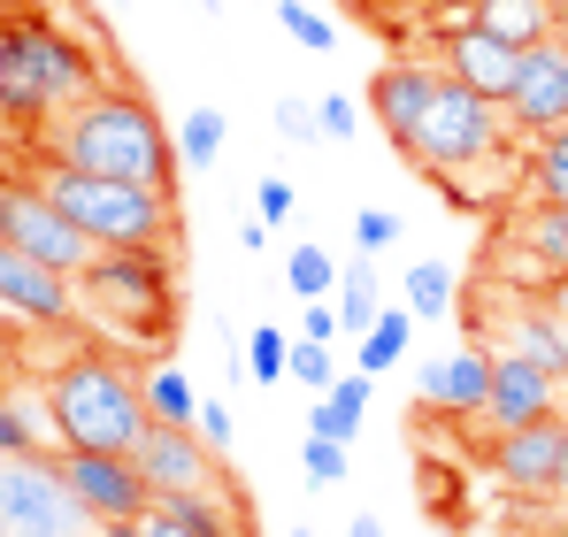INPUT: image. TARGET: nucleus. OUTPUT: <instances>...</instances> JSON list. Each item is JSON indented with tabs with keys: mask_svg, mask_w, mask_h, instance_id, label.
<instances>
[{
	"mask_svg": "<svg viewBox=\"0 0 568 537\" xmlns=\"http://www.w3.org/2000/svg\"><path fill=\"white\" fill-rule=\"evenodd\" d=\"M399 162L415 178H438V184H454L462 170H484V162H507V108L438 70L415 131L399 139Z\"/></svg>",
	"mask_w": 568,
	"mask_h": 537,
	"instance_id": "4",
	"label": "nucleus"
},
{
	"mask_svg": "<svg viewBox=\"0 0 568 537\" xmlns=\"http://www.w3.org/2000/svg\"><path fill=\"white\" fill-rule=\"evenodd\" d=\"M139 392H146V415L154 423H192L200 415V392H192V376L178 361H146L139 368Z\"/></svg>",
	"mask_w": 568,
	"mask_h": 537,
	"instance_id": "20",
	"label": "nucleus"
},
{
	"mask_svg": "<svg viewBox=\"0 0 568 537\" xmlns=\"http://www.w3.org/2000/svg\"><path fill=\"white\" fill-rule=\"evenodd\" d=\"M270 123H277V139H292V146H315V139H323V131H315V100H277Z\"/></svg>",
	"mask_w": 568,
	"mask_h": 537,
	"instance_id": "35",
	"label": "nucleus"
},
{
	"mask_svg": "<svg viewBox=\"0 0 568 537\" xmlns=\"http://www.w3.org/2000/svg\"><path fill=\"white\" fill-rule=\"evenodd\" d=\"M362 415H369V368H354V376H338L331 392H315V407H307V430H315V438H338V446H354V438H362Z\"/></svg>",
	"mask_w": 568,
	"mask_h": 537,
	"instance_id": "18",
	"label": "nucleus"
},
{
	"mask_svg": "<svg viewBox=\"0 0 568 537\" xmlns=\"http://www.w3.org/2000/svg\"><path fill=\"white\" fill-rule=\"evenodd\" d=\"M554 499H568V430H561V492Z\"/></svg>",
	"mask_w": 568,
	"mask_h": 537,
	"instance_id": "43",
	"label": "nucleus"
},
{
	"mask_svg": "<svg viewBox=\"0 0 568 537\" xmlns=\"http://www.w3.org/2000/svg\"><path fill=\"white\" fill-rule=\"evenodd\" d=\"M346 537H384V530L369 523V515H362V523H346Z\"/></svg>",
	"mask_w": 568,
	"mask_h": 537,
	"instance_id": "42",
	"label": "nucleus"
},
{
	"mask_svg": "<svg viewBox=\"0 0 568 537\" xmlns=\"http://www.w3.org/2000/svg\"><path fill=\"white\" fill-rule=\"evenodd\" d=\"M93 537H154L146 523H93Z\"/></svg>",
	"mask_w": 568,
	"mask_h": 537,
	"instance_id": "40",
	"label": "nucleus"
},
{
	"mask_svg": "<svg viewBox=\"0 0 568 537\" xmlns=\"http://www.w3.org/2000/svg\"><path fill=\"white\" fill-rule=\"evenodd\" d=\"M554 537H568V499H561V515H554Z\"/></svg>",
	"mask_w": 568,
	"mask_h": 537,
	"instance_id": "45",
	"label": "nucleus"
},
{
	"mask_svg": "<svg viewBox=\"0 0 568 537\" xmlns=\"http://www.w3.org/2000/svg\"><path fill=\"white\" fill-rule=\"evenodd\" d=\"M499 108H507V131H515V139H546V131H561V123H568V31H546V39L523 47L515 85H507Z\"/></svg>",
	"mask_w": 568,
	"mask_h": 537,
	"instance_id": "8",
	"label": "nucleus"
},
{
	"mask_svg": "<svg viewBox=\"0 0 568 537\" xmlns=\"http://www.w3.org/2000/svg\"><path fill=\"white\" fill-rule=\"evenodd\" d=\"M246 376H254V384H284V376H292V338H284L277 323H262V331L246 338Z\"/></svg>",
	"mask_w": 568,
	"mask_h": 537,
	"instance_id": "29",
	"label": "nucleus"
},
{
	"mask_svg": "<svg viewBox=\"0 0 568 537\" xmlns=\"http://www.w3.org/2000/svg\"><path fill=\"white\" fill-rule=\"evenodd\" d=\"M284 292L292 300H323V292H338V262L323 254V246H292V262H284Z\"/></svg>",
	"mask_w": 568,
	"mask_h": 537,
	"instance_id": "26",
	"label": "nucleus"
},
{
	"mask_svg": "<svg viewBox=\"0 0 568 537\" xmlns=\"http://www.w3.org/2000/svg\"><path fill=\"white\" fill-rule=\"evenodd\" d=\"M192 430H200V438H207L215 453H231V438H239V423H231V407H223V399H200Z\"/></svg>",
	"mask_w": 568,
	"mask_h": 537,
	"instance_id": "37",
	"label": "nucleus"
},
{
	"mask_svg": "<svg viewBox=\"0 0 568 537\" xmlns=\"http://www.w3.org/2000/svg\"><path fill=\"white\" fill-rule=\"evenodd\" d=\"M346 453H354V446H338V438H315V430H307V453H300V476H307L315 492H331V484L346 476Z\"/></svg>",
	"mask_w": 568,
	"mask_h": 537,
	"instance_id": "32",
	"label": "nucleus"
},
{
	"mask_svg": "<svg viewBox=\"0 0 568 537\" xmlns=\"http://www.w3.org/2000/svg\"><path fill=\"white\" fill-rule=\"evenodd\" d=\"M100 85V54L54 23L47 8H8V47H0V123L16 131H47L54 115H70Z\"/></svg>",
	"mask_w": 568,
	"mask_h": 537,
	"instance_id": "2",
	"label": "nucleus"
},
{
	"mask_svg": "<svg viewBox=\"0 0 568 537\" xmlns=\"http://www.w3.org/2000/svg\"><path fill=\"white\" fill-rule=\"evenodd\" d=\"M78 300L93 307L115 338H170L178 323V276H170V246H100L78 268Z\"/></svg>",
	"mask_w": 568,
	"mask_h": 537,
	"instance_id": "6",
	"label": "nucleus"
},
{
	"mask_svg": "<svg viewBox=\"0 0 568 537\" xmlns=\"http://www.w3.org/2000/svg\"><path fill=\"white\" fill-rule=\"evenodd\" d=\"M0 300H8V315L16 323H78V276H62V268H47V262H31L23 246H8L0 239Z\"/></svg>",
	"mask_w": 568,
	"mask_h": 537,
	"instance_id": "12",
	"label": "nucleus"
},
{
	"mask_svg": "<svg viewBox=\"0 0 568 537\" xmlns=\"http://www.w3.org/2000/svg\"><path fill=\"white\" fill-rule=\"evenodd\" d=\"M430 78H438V62H384L377 78H369V115H377V131L392 139V154L415 131V115L430 100Z\"/></svg>",
	"mask_w": 568,
	"mask_h": 537,
	"instance_id": "17",
	"label": "nucleus"
},
{
	"mask_svg": "<svg viewBox=\"0 0 568 537\" xmlns=\"http://www.w3.org/2000/svg\"><path fill=\"white\" fill-rule=\"evenodd\" d=\"M315 131H323V139H354V131H362L354 92H315Z\"/></svg>",
	"mask_w": 568,
	"mask_h": 537,
	"instance_id": "34",
	"label": "nucleus"
},
{
	"mask_svg": "<svg viewBox=\"0 0 568 537\" xmlns=\"http://www.w3.org/2000/svg\"><path fill=\"white\" fill-rule=\"evenodd\" d=\"M300 338H323V346H331V338H346V331H338V307L307 300V323H300Z\"/></svg>",
	"mask_w": 568,
	"mask_h": 537,
	"instance_id": "39",
	"label": "nucleus"
},
{
	"mask_svg": "<svg viewBox=\"0 0 568 537\" xmlns=\"http://www.w3.org/2000/svg\"><path fill=\"white\" fill-rule=\"evenodd\" d=\"M39 139H47V162H70V170H93V178H131V184H154V192H178V170H185L154 100L139 85H115V78H100Z\"/></svg>",
	"mask_w": 568,
	"mask_h": 537,
	"instance_id": "1",
	"label": "nucleus"
},
{
	"mask_svg": "<svg viewBox=\"0 0 568 537\" xmlns=\"http://www.w3.org/2000/svg\"><path fill=\"white\" fill-rule=\"evenodd\" d=\"M392 239H399V215L392 207H362L354 215V254H384Z\"/></svg>",
	"mask_w": 568,
	"mask_h": 537,
	"instance_id": "36",
	"label": "nucleus"
},
{
	"mask_svg": "<svg viewBox=\"0 0 568 537\" xmlns=\"http://www.w3.org/2000/svg\"><path fill=\"white\" fill-rule=\"evenodd\" d=\"M277 23L307 47V54H331V47H338V23H331L323 8H307V0H277Z\"/></svg>",
	"mask_w": 568,
	"mask_h": 537,
	"instance_id": "31",
	"label": "nucleus"
},
{
	"mask_svg": "<svg viewBox=\"0 0 568 537\" xmlns=\"http://www.w3.org/2000/svg\"><path fill=\"white\" fill-rule=\"evenodd\" d=\"M0 323H8V300H0Z\"/></svg>",
	"mask_w": 568,
	"mask_h": 537,
	"instance_id": "48",
	"label": "nucleus"
},
{
	"mask_svg": "<svg viewBox=\"0 0 568 537\" xmlns=\"http://www.w3.org/2000/svg\"><path fill=\"white\" fill-rule=\"evenodd\" d=\"M523 178H530V192H538V200L568 207V123H561V131H546V139H530Z\"/></svg>",
	"mask_w": 568,
	"mask_h": 537,
	"instance_id": "25",
	"label": "nucleus"
},
{
	"mask_svg": "<svg viewBox=\"0 0 568 537\" xmlns=\"http://www.w3.org/2000/svg\"><path fill=\"white\" fill-rule=\"evenodd\" d=\"M8 192H16V170H0V207H8Z\"/></svg>",
	"mask_w": 568,
	"mask_h": 537,
	"instance_id": "44",
	"label": "nucleus"
},
{
	"mask_svg": "<svg viewBox=\"0 0 568 537\" xmlns=\"http://www.w3.org/2000/svg\"><path fill=\"white\" fill-rule=\"evenodd\" d=\"M47 438H54V430H47V423H39V415L0 384V453H39Z\"/></svg>",
	"mask_w": 568,
	"mask_h": 537,
	"instance_id": "28",
	"label": "nucleus"
},
{
	"mask_svg": "<svg viewBox=\"0 0 568 537\" xmlns=\"http://www.w3.org/2000/svg\"><path fill=\"white\" fill-rule=\"evenodd\" d=\"M423 537H454V530H423Z\"/></svg>",
	"mask_w": 568,
	"mask_h": 537,
	"instance_id": "47",
	"label": "nucleus"
},
{
	"mask_svg": "<svg viewBox=\"0 0 568 537\" xmlns=\"http://www.w3.org/2000/svg\"><path fill=\"white\" fill-rule=\"evenodd\" d=\"M0 239L8 246H23L31 262H47V268H62V276H78V268L93 262L100 246L47 200V184H23L16 178V192H8V207H0Z\"/></svg>",
	"mask_w": 568,
	"mask_h": 537,
	"instance_id": "9",
	"label": "nucleus"
},
{
	"mask_svg": "<svg viewBox=\"0 0 568 537\" xmlns=\"http://www.w3.org/2000/svg\"><path fill=\"white\" fill-rule=\"evenodd\" d=\"M54 453H62V476H70V492L85 499L93 523H146L154 515V484L139 476L131 453H85V446H54Z\"/></svg>",
	"mask_w": 568,
	"mask_h": 537,
	"instance_id": "10",
	"label": "nucleus"
},
{
	"mask_svg": "<svg viewBox=\"0 0 568 537\" xmlns=\"http://www.w3.org/2000/svg\"><path fill=\"white\" fill-rule=\"evenodd\" d=\"M484 31H499V39H515V47H530V39H546V31H561V0H476L469 8Z\"/></svg>",
	"mask_w": 568,
	"mask_h": 537,
	"instance_id": "19",
	"label": "nucleus"
},
{
	"mask_svg": "<svg viewBox=\"0 0 568 537\" xmlns=\"http://www.w3.org/2000/svg\"><path fill=\"white\" fill-rule=\"evenodd\" d=\"M39 184L93 246H170L178 239V192H154V184H131V178H93V170H70V162H47Z\"/></svg>",
	"mask_w": 568,
	"mask_h": 537,
	"instance_id": "5",
	"label": "nucleus"
},
{
	"mask_svg": "<svg viewBox=\"0 0 568 537\" xmlns=\"http://www.w3.org/2000/svg\"><path fill=\"white\" fill-rule=\"evenodd\" d=\"M39 407H47L54 446H85V453H131L154 430L146 392H139V368H123V361L100 354V346L62 361V368L47 376Z\"/></svg>",
	"mask_w": 568,
	"mask_h": 537,
	"instance_id": "3",
	"label": "nucleus"
},
{
	"mask_svg": "<svg viewBox=\"0 0 568 537\" xmlns=\"http://www.w3.org/2000/svg\"><path fill=\"white\" fill-rule=\"evenodd\" d=\"M546 415H561V376L538 368L530 354H499L491 361L484 423H491V430H523V423H546Z\"/></svg>",
	"mask_w": 568,
	"mask_h": 537,
	"instance_id": "14",
	"label": "nucleus"
},
{
	"mask_svg": "<svg viewBox=\"0 0 568 537\" xmlns=\"http://www.w3.org/2000/svg\"><path fill=\"white\" fill-rule=\"evenodd\" d=\"M515 62H523V47H515V39H499V31H484L476 16H462V23L446 31V47H438V70H446V78H462V85H476L484 100H507Z\"/></svg>",
	"mask_w": 568,
	"mask_h": 537,
	"instance_id": "15",
	"label": "nucleus"
},
{
	"mask_svg": "<svg viewBox=\"0 0 568 537\" xmlns=\"http://www.w3.org/2000/svg\"><path fill=\"white\" fill-rule=\"evenodd\" d=\"M146 530L154 537H200V530H185V523H170V515H146Z\"/></svg>",
	"mask_w": 568,
	"mask_h": 537,
	"instance_id": "41",
	"label": "nucleus"
},
{
	"mask_svg": "<svg viewBox=\"0 0 568 537\" xmlns=\"http://www.w3.org/2000/svg\"><path fill=\"white\" fill-rule=\"evenodd\" d=\"M223 146H231V115L223 108H185V123H178V162L185 170H215L223 162Z\"/></svg>",
	"mask_w": 568,
	"mask_h": 537,
	"instance_id": "21",
	"label": "nucleus"
},
{
	"mask_svg": "<svg viewBox=\"0 0 568 537\" xmlns=\"http://www.w3.org/2000/svg\"><path fill=\"white\" fill-rule=\"evenodd\" d=\"M369 262H377V254H354V268H338V331H354V338H362V331L384 315L377 268H369Z\"/></svg>",
	"mask_w": 568,
	"mask_h": 537,
	"instance_id": "23",
	"label": "nucleus"
},
{
	"mask_svg": "<svg viewBox=\"0 0 568 537\" xmlns=\"http://www.w3.org/2000/svg\"><path fill=\"white\" fill-rule=\"evenodd\" d=\"M407 331H415V315H407V307H384L377 323L362 331V368H369V376H377V368H392V361L407 354Z\"/></svg>",
	"mask_w": 568,
	"mask_h": 537,
	"instance_id": "27",
	"label": "nucleus"
},
{
	"mask_svg": "<svg viewBox=\"0 0 568 537\" xmlns=\"http://www.w3.org/2000/svg\"><path fill=\"white\" fill-rule=\"evenodd\" d=\"M0 47H8V8H0Z\"/></svg>",
	"mask_w": 568,
	"mask_h": 537,
	"instance_id": "46",
	"label": "nucleus"
},
{
	"mask_svg": "<svg viewBox=\"0 0 568 537\" xmlns=\"http://www.w3.org/2000/svg\"><path fill=\"white\" fill-rule=\"evenodd\" d=\"M307 8H315V0H307Z\"/></svg>",
	"mask_w": 568,
	"mask_h": 537,
	"instance_id": "51",
	"label": "nucleus"
},
{
	"mask_svg": "<svg viewBox=\"0 0 568 537\" xmlns=\"http://www.w3.org/2000/svg\"><path fill=\"white\" fill-rule=\"evenodd\" d=\"M561 16H568V0H561Z\"/></svg>",
	"mask_w": 568,
	"mask_h": 537,
	"instance_id": "50",
	"label": "nucleus"
},
{
	"mask_svg": "<svg viewBox=\"0 0 568 537\" xmlns=\"http://www.w3.org/2000/svg\"><path fill=\"white\" fill-rule=\"evenodd\" d=\"M292 384H307V392H331V384H338V361H331L323 338H300V346H292Z\"/></svg>",
	"mask_w": 568,
	"mask_h": 537,
	"instance_id": "33",
	"label": "nucleus"
},
{
	"mask_svg": "<svg viewBox=\"0 0 568 537\" xmlns=\"http://www.w3.org/2000/svg\"><path fill=\"white\" fill-rule=\"evenodd\" d=\"M515 246H523V254H538V262L554 268V276H568V207L538 200V207L515 223Z\"/></svg>",
	"mask_w": 568,
	"mask_h": 537,
	"instance_id": "22",
	"label": "nucleus"
},
{
	"mask_svg": "<svg viewBox=\"0 0 568 537\" xmlns=\"http://www.w3.org/2000/svg\"><path fill=\"white\" fill-rule=\"evenodd\" d=\"M254 207H262V223H284V215H292V184L262 178V184H254Z\"/></svg>",
	"mask_w": 568,
	"mask_h": 537,
	"instance_id": "38",
	"label": "nucleus"
},
{
	"mask_svg": "<svg viewBox=\"0 0 568 537\" xmlns=\"http://www.w3.org/2000/svg\"><path fill=\"white\" fill-rule=\"evenodd\" d=\"M131 460H139V476L154 484V499H170V492H215V484H223V453L207 446L192 423H154V430L131 446Z\"/></svg>",
	"mask_w": 568,
	"mask_h": 537,
	"instance_id": "11",
	"label": "nucleus"
},
{
	"mask_svg": "<svg viewBox=\"0 0 568 537\" xmlns=\"http://www.w3.org/2000/svg\"><path fill=\"white\" fill-rule=\"evenodd\" d=\"M0 537H93L85 499L62 476V453H0Z\"/></svg>",
	"mask_w": 568,
	"mask_h": 537,
	"instance_id": "7",
	"label": "nucleus"
},
{
	"mask_svg": "<svg viewBox=\"0 0 568 537\" xmlns=\"http://www.w3.org/2000/svg\"><path fill=\"white\" fill-rule=\"evenodd\" d=\"M515 354H530L538 368H554V376H568V338L546 323V315H523L515 323Z\"/></svg>",
	"mask_w": 568,
	"mask_h": 537,
	"instance_id": "30",
	"label": "nucleus"
},
{
	"mask_svg": "<svg viewBox=\"0 0 568 537\" xmlns=\"http://www.w3.org/2000/svg\"><path fill=\"white\" fill-rule=\"evenodd\" d=\"M491 361L484 346H454V354H438L423 368V384H415V399H430V407H446V415H484V399H491Z\"/></svg>",
	"mask_w": 568,
	"mask_h": 537,
	"instance_id": "16",
	"label": "nucleus"
},
{
	"mask_svg": "<svg viewBox=\"0 0 568 537\" xmlns=\"http://www.w3.org/2000/svg\"><path fill=\"white\" fill-rule=\"evenodd\" d=\"M115 8H123V0H115Z\"/></svg>",
	"mask_w": 568,
	"mask_h": 537,
	"instance_id": "52",
	"label": "nucleus"
},
{
	"mask_svg": "<svg viewBox=\"0 0 568 537\" xmlns=\"http://www.w3.org/2000/svg\"><path fill=\"white\" fill-rule=\"evenodd\" d=\"M561 415H546V423H523V430H499V446H491V476L515 492V499H554L561 492Z\"/></svg>",
	"mask_w": 568,
	"mask_h": 537,
	"instance_id": "13",
	"label": "nucleus"
},
{
	"mask_svg": "<svg viewBox=\"0 0 568 537\" xmlns=\"http://www.w3.org/2000/svg\"><path fill=\"white\" fill-rule=\"evenodd\" d=\"M399 307L415 315V323H438L446 307H454V268L446 262H415L399 276Z\"/></svg>",
	"mask_w": 568,
	"mask_h": 537,
	"instance_id": "24",
	"label": "nucleus"
},
{
	"mask_svg": "<svg viewBox=\"0 0 568 537\" xmlns=\"http://www.w3.org/2000/svg\"><path fill=\"white\" fill-rule=\"evenodd\" d=\"M561 31H568V16H561Z\"/></svg>",
	"mask_w": 568,
	"mask_h": 537,
	"instance_id": "49",
	"label": "nucleus"
}]
</instances>
